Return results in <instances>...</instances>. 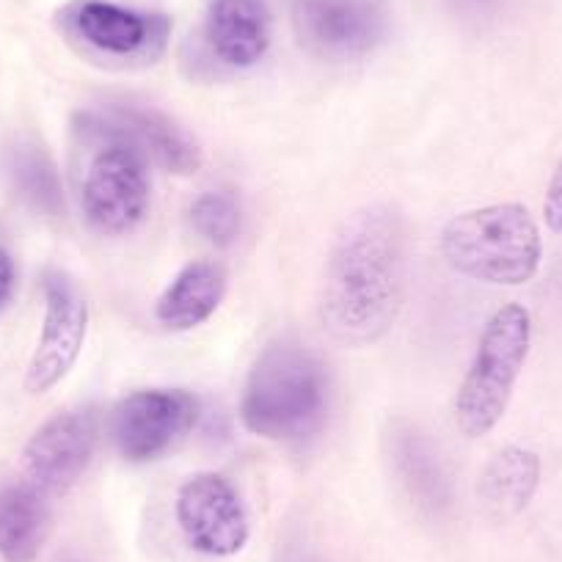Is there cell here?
<instances>
[{
	"instance_id": "1",
	"label": "cell",
	"mask_w": 562,
	"mask_h": 562,
	"mask_svg": "<svg viewBox=\"0 0 562 562\" xmlns=\"http://www.w3.org/2000/svg\"><path fill=\"white\" fill-rule=\"evenodd\" d=\"M408 279V232L389 204H370L339 226L326 257L321 323L334 342L375 345L392 331Z\"/></svg>"
},
{
	"instance_id": "2",
	"label": "cell",
	"mask_w": 562,
	"mask_h": 562,
	"mask_svg": "<svg viewBox=\"0 0 562 562\" xmlns=\"http://www.w3.org/2000/svg\"><path fill=\"white\" fill-rule=\"evenodd\" d=\"M331 381L321 356L299 339H276L254 361L240 400L248 434L268 441H304L328 416Z\"/></svg>"
},
{
	"instance_id": "3",
	"label": "cell",
	"mask_w": 562,
	"mask_h": 562,
	"mask_svg": "<svg viewBox=\"0 0 562 562\" xmlns=\"http://www.w3.org/2000/svg\"><path fill=\"white\" fill-rule=\"evenodd\" d=\"M441 254L461 276L496 288L527 284L543 259V240L524 204L467 210L441 232Z\"/></svg>"
},
{
	"instance_id": "4",
	"label": "cell",
	"mask_w": 562,
	"mask_h": 562,
	"mask_svg": "<svg viewBox=\"0 0 562 562\" xmlns=\"http://www.w3.org/2000/svg\"><path fill=\"white\" fill-rule=\"evenodd\" d=\"M75 130L94 144L80 191L86 221L100 235H130L144 224L153 202L149 160L102 113H83Z\"/></svg>"
},
{
	"instance_id": "5",
	"label": "cell",
	"mask_w": 562,
	"mask_h": 562,
	"mask_svg": "<svg viewBox=\"0 0 562 562\" xmlns=\"http://www.w3.org/2000/svg\"><path fill=\"white\" fill-rule=\"evenodd\" d=\"M532 342V317L521 304L491 315L456 397V425L467 439L491 434L510 405Z\"/></svg>"
},
{
	"instance_id": "6",
	"label": "cell",
	"mask_w": 562,
	"mask_h": 562,
	"mask_svg": "<svg viewBox=\"0 0 562 562\" xmlns=\"http://www.w3.org/2000/svg\"><path fill=\"white\" fill-rule=\"evenodd\" d=\"M199 419V400L186 389H140L119 400L111 434L124 461H158L175 450Z\"/></svg>"
},
{
	"instance_id": "7",
	"label": "cell",
	"mask_w": 562,
	"mask_h": 562,
	"mask_svg": "<svg viewBox=\"0 0 562 562\" xmlns=\"http://www.w3.org/2000/svg\"><path fill=\"white\" fill-rule=\"evenodd\" d=\"M293 25L310 53L350 61L381 45L389 7L386 0H293Z\"/></svg>"
},
{
	"instance_id": "8",
	"label": "cell",
	"mask_w": 562,
	"mask_h": 562,
	"mask_svg": "<svg viewBox=\"0 0 562 562\" xmlns=\"http://www.w3.org/2000/svg\"><path fill=\"white\" fill-rule=\"evenodd\" d=\"M177 524L188 546L207 557H232L248 543V510L224 474L199 472L177 494Z\"/></svg>"
},
{
	"instance_id": "9",
	"label": "cell",
	"mask_w": 562,
	"mask_h": 562,
	"mask_svg": "<svg viewBox=\"0 0 562 562\" xmlns=\"http://www.w3.org/2000/svg\"><path fill=\"white\" fill-rule=\"evenodd\" d=\"M89 304L64 273L45 279V321L25 370V392L45 394L69 375L83 350Z\"/></svg>"
},
{
	"instance_id": "10",
	"label": "cell",
	"mask_w": 562,
	"mask_h": 562,
	"mask_svg": "<svg viewBox=\"0 0 562 562\" xmlns=\"http://www.w3.org/2000/svg\"><path fill=\"white\" fill-rule=\"evenodd\" d=\"M97 434L100 428L91 408H69L50 416L23 447L29 483L47 496L72 488L94 458Z\"/></svg>"
},
{
	"instance_id": "11",
	"label": "cell",
	"mask_w": 562,
	"mask_h": 562,
	"mask_svg": "<svg viewBox=\"0 0 562 562\" xmlns=\"http://www.w3.org/2000/svg\"><path fill=\"white\" fill-rule=\"evenodd\" d=\"M67 29L91 50L113 58L147 56L164 47L169 23L111 0H75L64 12Z\"/></svg>"
},
{
	"instance_id": "12",
	"label": "cell",
	"mask_w": 562,
	"mask_h": 562,
	"mask_svg": "<svg viewBox=\"0 0 562 562\" xmlns=\"http://www.w3.org/2000/svg\"><path fill=\"white\" fill-rule=\"evenodd\" d=\"M105 122L133 144L147 160L171 175H193L202 166V149L182 124L155 108L111 105L102 111Z\"/></svg>"
},
{
	"instance_id": "13",
	"label": "cell",
	"mask_w": 562,
	"mask_h": 562,
	"mask_svg": "<svg viewBox=\"0 0 562 562\" xmlns=\"http://www.w3.org/2000/svg\"><path fill=\"white\" fill-rule=\"evenodd\" d=\"M204 36L213 56L226 67H257L273 42L268 0H210Z\"/></svg>"
},
{
	"instance_id": "14",
	"label": "cell",
	"mask_w": 562,
	"mask_h": 562,
	"mask_svg": "<svg viewBox=\"0 0 562 562\" xmlns=\"http://www.w3.org/2000/svg\"><path fill=\"white\" fill-rule=\"evenodd\" d=\"M226 284L229 276L221 262L199 259L186 265L155 304V317L169 331H191L215 315L226 295Z\"/></svg>"
},
{
	"instance_id": "15",
	"label": "cell",
	"mask_w": 562,
	"mask_h": 562,
	"mask_svg": "<svg viewBox=\"0 0 562 562\" xmlns=\"http://www.w3.org/2000/svg\"><path fill=\"white\" fill-rule=\"evenodd\" d=\"M53 513L45 491L34 483L0 485V557L7 562H34L45 549Z\"/></svg>"
},
{
	"instance_id": "16",
	"label": "cell",
	"mask_w": 562,
	"mask_h": 562,
	"mask_svg": "<svg viewBox=\"0 0 562 562\" xmlns=\"http://www.w3.org/2000/svg\"><path fill=\"white\" fill-rule=\"evenodd\" d=\"M392 463L400 483L422 507L441 510L450 502V474L445 458L425 430L400 422L392 430Z\"/></svg>"
},
{
	"instance_id": "17",
	"label": "cell",
	"mask_w": 562,
	"mask_h": 562,
	"mask_svg": "<svg viewBox=\"0 0 562 562\" xmlns=\"http://www.w3.org/2000/svg\"><path fill=\"white\" fill-rule=\"evenodd\" d=\"M540 483V458L524 447H505L485 463L477 494L488 516L516 518L527 510Z\"/></svg>"
},
{
	"instance_id": "18",
	"label": "cell",
	"mask_w": 562,
	"mask_h": 562,
	"mask_svg": "<svg viewBox=\"0 0 562 562\" xmlns=\"http://www.w3.org/2000/svg\"><path fill=\"white\" fill-rule=\"evenodd\" d=\"M14 188H18L20 196L31 204L34 210L45 215H61L64 213V186L61 177H58L56 164L50 160V155L42 147H20L14 149L12 164Z\"/></svg>"
},
{
	"instance_id": "19",
	"label": "cell",
	"mask_w": 562,
	"mask_h": 562,
	"mask_svg": "<svg viewBox=\"0 0 562 562\" xmlns=\"http://www.w3.org/2000/svg\"><path fill=\"white\" fill-rule=\"evenodd\" d=\"M191 224L213 246H232L243 229V207L235 193L204 191L191 207Z\"/></svg>"
},
{
	"instance_id": "20",
	"label": "cell",
	"mask_w": 562,
	"mask_h": 562,
	"mask_svg": "<svg viewBox=\"0 0 562 562\" xmlns=\"http://www.w3.org/2000/svg\"><path fill=\"white\" fill-rule=\"evenodd\" d=\"M546 226L557 235H562V160L557 164L554 175H551L549 188H546V202H543Z\"/></svg>"
},
{
	"instance_id": "21",
	"label": "cell",
	"mask_w": 562,
	"mask_h": 562,
	"mask_svg": "<svg viewBox=\"0 0 562 562\" xmlns=\"http://www.w3.org/2000/svg\"><path fill=\"white\" fill-rule=\"evenodd\" d=\"M14 288H18V265H14L12 254L0 246V312L7 310L12 301Z\"/></svg>"
},
{
	"instance_id": "22",
	"label": "cell",
	"mask_w": 562,
	"mask_h": 562,
	"mask_svg": "<svg viewBox=\"0 0 562 562\" xmlns=\"http://www.w3.org/2000/svg\"><path fill=\"white\" fill-rule=\"evenodd\" d=\"M456 3L467 12H485V9H494L499 0H456Z\"/></svg>"
}]
</instances>
